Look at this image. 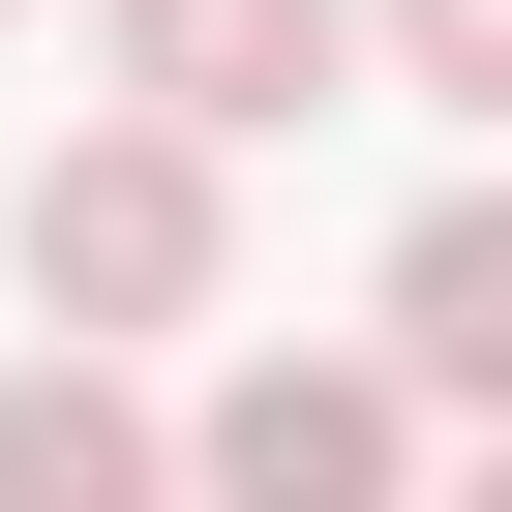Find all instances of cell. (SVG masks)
Here are the masks:
<instances>
[{
	"instance_id": "obj_1",
	"label": "cell",
	"mask_w": 512,
	"mask_h": 512,
	"mask_svg": "<svg viewBox=\"0 0 512 512\" xmlns=\"http://www.w3.org/2000/svg\"><path fill=\"white\" fill-rule=\"evenodd\" d=\"M0 272H31V332H121V362H151V332H211V272H241L211 121H151V91H121V121H61V151H31V211H0Z\"/></svg>"
},
{
	"instance_id": "obj_2",
	"label": "cell",
	"mask_w": 512,
	"mask_h": 512,
	"mask_svg": "<svg viewBox=\"0 0 512 512\" xmlns=\"http://www.w3.org/2000/svg\"><path fill=\"white\" fill-rule=\"evenodd\" d=\"M181 512H422V362H211L181 422Z\"/></svg>"
},
{
	"instance_id": "obj_3",
	"label": "cell",
	"mask_w": 512,
	"mask_h": 512,
	"mask_svg": "<svg viewBox=\"0 0 512 512\" xmlns=\"http://www.w3.org/2000/svg\"><path fill=\"white\" fill-rule=\"evenodd\" d=\"M332 61H362V0H121V91H151V121H211V151L332 121Z\"/></svg>"
},
{
	"instance_id": "obj_5",
	"label": "cell",
	"mask_w": 512,
	"mask_h": 512,
	"mask_svg": "<svg viewBox=\"0 0 512 512\" xmlns=\"http://www.w3.org/2000/svg\"><path fill=\"white\" fill-rule=\"evenodd\" d=\"M392 362H422V392H482V422H512V181H452V211H422V241H392Z\"/></svg>"
},
{
	"instance_id": "obj_4",
	"label": "cell",
	"mask_w": 512,
	"mask_h": 512,
	"mask_svg": "<svg viewBox=\"0 0 512 512\" xmlns=\"http://www.w3.org/2000/svg\"><path fill=\"white\" fill-rule=\"evenodd\" d=\"M0 512H181V422L121 392V332H31L0 362Z\"/></svg>"
},
{
	"instance_id": "obj_7",
	"label": "cell",
	"mask_w": 512,
	"mask_h": 512,
	"mask_svg": "<svg viewBox=\"0 0 512 512\" xmlns=\"http://www.w3.org/2000/svg\"><path fill=\"white\" fill-rule=\"evenodd\" d=\"M452 512H512V452H482V482H452Z\"/></svg>"
},
{
	"instance_id": "obj_6",
	"label": "cell",
	"mask_w": 512,
	"mask_h": 512,
	"mask_svg": "<svg viewBox=\"0 0 512 512\" xmlns=\"http://www.w3.org/2000/svg\"><path fill=\"white\" fill-rule=\"evenodd\" d=\"M362 31H392V61L452 91V121H512V0H362Z\"/></svg>"
}]
</instances>
